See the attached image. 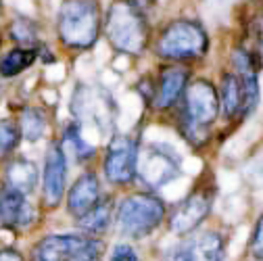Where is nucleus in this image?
Wrapping results in <instances>:
<instances>
[{"label":"nucleus","mask_w":263,"mask_h":261,"mask_svg":"<svg viewBox=\"0 0 263 261\" xmlns=\"http://www.w3.org/2000/svg\"><path fill=\"white\" fill-rule=\"evenodd\" d=\"M0 261H25V257L21 251L13 247H5V249H0Z\"/></svg>","instance_id":"a878e982"},{"label":"nucleus","mask_w":263,"mask_h":261,"mask_svg":"<svg viewBox=\"0 0 263 261\" xmlns=\"http://www.w3.org/2000/svg\"><path fill=\"white\" fill-rule=\"evenodd\" d=\"M40 57L38 48H13L9 50L3 59H0V76L3 78H15L21 71H25L29 65H34V61Z\"/></svg>","instance_id":"aec40b11"},{"label":"nucleus","mask_w":263,"mask_h":261,"mask_svg":"<svg viewBox=\"0 0 263 261\" xmlns=\"http://www.w3.org/2000/svg\"><path fill=\"white\" fill-rule=\"evenodd\" d=\"M48 127V119L44 115L42 109L38 107H25L21 111V117H19V132H21V138L29 140V142H36L44 136Z\"/></svg>","instance_id":"412c9836"},{"label":"nucleus","mask_w":263,"mask_h":261,"mask_svg":"<svg viewBox=\"0 0 263 261\" xmlns=\"http://www.w3.org/2000/svg\"><path fill=\"white\" fill-rule=\"evenodd\" d=\"M65 192H67V157L61 151L59 142H50L42 167V205L46 209H57L65 201Z\"/></svg>","instance_id":"f8f14e48"},{"label":"nucleus","mask_w":263,"mask_h":261,"mask_svg":"<svg viewBox=\"0 0 263 261\" xmlns=\"http://www.w3.org/2000/svg\"><path fill=\"white\" fill-rule=\"evenodd\" d=\"M71 113L82 132L94 129L96 134H109L115 123V103L101 86L80 84L71 96Z\"/></svg>","instance_id":"6e6552de"},{"label":"nucleus","mask_w":263,"mask_h":261,"mask_svg":"<svg viewBox=\"0 0 263 261\" xmlns=\"http://www.w3.org/2000/svg\"><path fill=\"white\" fill-rule=\"evenodd\" d=\"M219 115V96L209 80H194L184 92L180 132L194 146L203 148L211 136V125Z\"/></svg>","instance_id":"f257e3e1"},{"label":"nucleus","mask_w":263,"mask_h":261,"mask_svg":"<svg viewBox=\"0 0 263 261\" xmlns=\"http://www.w3.org/2000/svg\"><path fill=\"white\" fill-rule=\"evenodd\" d=\"M107 261H140V257H138L136 249L132 247L129 243H117L111 249Z\"/></svg>","instance_id":"393cba45"},{"label":"nucleus","mask_w":263,"mask_h":261,"mask_svg":"<svg viewBox=\"0 0 263 261\" xmlns=\"http://www.w3.org/2000/svg\"><path fill=\"white\" fill-rule=\"evenodd\" d=\"M167 219V205L155 192H134L123 197L115 209V228L123 238L144 240Z\"/></svg>","instance_id":"7ed1b4c3"},{"label":"nucleus","mask_w":263,"mask_h":261,"mask_svg":"<svg viewBox=\"0 0 263 261\" xmlns=\"http://www.w3.org/2000/svg\"><path fill=\"white\" fill-rule=\"evenodd\" d=\"M226 259V236L213 228H199L174 243L163 261H223Z\"/></svg>","instance_id":"9d476101"},{"label":"nucleus","mask_w":263,"mask_h":261,"mask_svg":"<svg viewBox=\"0 0 263 261\" xmlns=\"http://www.w3.org/2000/svg\"><path fill=\"white\" fill-rule=\"evenodd\" d=\"M146 3H155V0H146Z\"/></svg>","instance_id":"cd10ccee"},{"label":"nucleus","mask_w":263,"mask_h":261,"mask_svg":"<svg viewBox=\"0 0 263 261\" xmlns=\"http://www.w3.org/2000/svg\"><path fill=\"white\" fill-rule=\"evenodd\" d=\"M182 174V159L180 155L161 144H148L138 148V163H136V180H140L148 192H155L167 186Z\"/></svg>","instance_id":"1a4fd4ad"},{"label":"nucleus","mask_w":263,"mask_h":261,"mask_svg":"<svg viewBox=\"0 0 263 261\" xmlns=\"http://www.w3.org/2000/svg\"><path fill=\"white\" fill-rule=\"evenodd\" d=\"M21 142L19 125L11 119H0V157H9Z\"/></svg>","instance_id":"5701e85b"},{"label":"nucleus","mask_w":263,"mask_h":261,"mask_svg":"<svg viewBox=\"0 0 263 261\" xmlns=\"http://www.w3.org/2000/svg\"><path fill=\"white\" fill-rule=\"evenodd\" d=\"M40 219L36 205L23 194L0 184V230L15 234L31 230Z\"/></svg>","instance_id":"ddd939ff"},{"label":"nucleus","mask_w":263,"mask_h":261,"mask_svg":"<svg viewBox=\"0 0 263 261\" xmlns=\"http://www.w3.org/2000/svg\"><path fill=\"white\" fill-rule=\"evenodd\" d=\"M219 96V109L223 111L226 119H234L242 113V86L236 73H223L221 76V92Z\"/></svg>","instance_id":"a211bd4d"},{"label":"nucleus","mask_w":263,"mask_h":261,"mask_svg":"<svg viewBox=\"0 0 263 261\" xmlns=\"http://www.w3.org/2000/svg\"><path fill=\"white\" fill-rule=\"evenodd\" d=\"M0 11H3V3H0Z\"/></svg>","instance_id":"bb28decb"},{"label":"nucleus","mask_w":263,"mask_h":261,"mask_svg":"<svg viewBox=\"0 0 263 261\" xmlns=\"http://www.w3.org/2000/svg\"><path fill=\"white\" fill-rule=\"evenodd\" d=\"M65 201H67V213L73 219H82L86 213H90L98 203L103 201L101 180H98V176L92 170L84 172L73 182V186L69 188Z\"/></svg>","instance_id":"4468645a"},{"label":"nucleus","mask_w":263,"mask_h":261,"mask_svg":"<svg viewBox=\"0 0 263 261\" xmlns=\"http://www.w3.org/2000/svg\"><path fill=\"white\" fill-rule=\"evenodd\" d=\"M109 44L123 54H142L148 44V21L138 0H113L103 21Z\"/></svg>","instance_id":"f03ea898"},{"label":"nucleus","mask_w":263,"mask_h":261,"mask_svg":"<svg viewBox=\"0 0 263 261\" xmlns=\"http://www.w3.org/2000/svg\"><path fill=\"white\" fill-rule=\"evenodd\" d=\"M115 219V205L111 197H103V201L98 203L90 213H86L82 219H78V226L82 228V232L92 236V238H101Z\"/></svg>","instance_id":"f3484780"},{"label":"nucleus","mask_w":263,"mask_h":261,"mask_svg":"<svg viewBox=\"0 0 263 261\" xmlns=\"http://www.w3.org/2000/svg\"><path fill=\"white\" fill-rule=\"evenodd\" d=\"M103 238H92L84 232L46 234L34 243L29 251V261H103Z\"/></svg>","instance_id":"39448f33"},{"label":"nucleus","mask_w":263,"mask_h":261,"mask_svg":"<svg viewBox=\"0 0 263 261\" xmlns=\"http://www.w3.org/2000/svg\"><path fill=\"white\" fill-rule=\"evenodd\" d=\"M215 182L211 176H203L194 188L180 199L170 211H167V228L176 236H186L194 230H199L203 221L209 217L213 203H215Z\"/></svg>","instance_id":"0eeeda50"},{"label":"nucleus","mask_w":263,"mask_h":261,"mask_svg":"<svg viewBox=\"0 0 263 261\" xmlns=\"http://www.w3.org/2000/svg\"><path fill=\"white\" fill-rule=\"evenodd\" d=\"M11 36L21 44V48H38V27L27 17H19L13 21Z\"/></svg>","instance_id":"4be33fe9"},{"label":"nucleus","mask_w":263,"mask_h":261,"mask_svg":"<svg viewBox=\"0 0 263 261\" xmlns=\"http://www.w3.org/2000/svg\"><path fill=\"white\" fill-rule=\"evenodd\" d=\"M101 5L98 0H63L57 17L61 42L71 50H88L101 34Z\"/></svg>","instance_id":"20e7f679"},{"label":"nucleus","mask_w":263,"mask_h":261,"mask_svg":"<svg viewBox=\"0 0 263 261\" xmlns=\"http://www.w3.org/2000/svg\"><path fill=\"white\" fill-rule=\"evenodd\" d=\"M63 153H71L73 155V161L80 163V165H86L90 163L94 157H96V148L92 142L86 140L84 132L76 125V123H69L65 127V134H63V144H61Z\"/></svg>","instance_id":"6ab92c4d"},{"label":"nucleus","mask_w":263,"mask_h":261,"mask_svg":"<svg viewBox=\"0 0 263 261\" xmlns=\"http://www.w3.org/2000/svg\"><path fill=\"white\" fill-rule=\"evenodd\" d=\"M249 255L255 261H263V213L257 217L249 238Z\"/></svg>","instance_id":"b1692460"},{"label":"nucleus","mask_w":263,"mask_h":261,"mask_svg":"<svg viewBox=\"0 0 263 261\" xmlns=\"http://www.w3.org/2000/svg\"><path fill=\"white\" fill-rule=\"evenodd\" d=\"M188 69L180 65H170V67L161 69L159 84L153 92V107L159 111L172 109L188 88Z\"/></svg>","instance_id":"2eb2a0df"},{"label":"nucleus","mask_w":263,"mask_h":261,"mask_svg":"<svg viewBox=\"0 0 263 261\" xmlns=\"http://www.w3.org/2000/svg\"><path fill=\"white\" fill-rule=\"evenodd\" d=\"M209 50V36L196 21L176 19L165 29L155 44V52L165 61H194Z\"/></svg>","instance_id":"423d86ee"},{"label":"nucleus","mask_w":263,"mask_h":261,"mask_svg":"<svg viewBox=\"0 0 263 261\" xmlns=\"http://www.w3.org/2000/svg\"><path fill=\"white\" fill-rule=\"evenodd\" d=\"M138 140L132 136H113L105 159L103 174L113 186H127L136 180V163H138Z\"/></svg>","instance_id":"9b49d317"},{"label":"nucleus","mask_w":263,"mask_h":261,"mask_svg":"<svg viewBox=\"0 0 263 261\" xmlns=\"http://www.w3.org/2000/svg\"><path fill=\"white\" fill-rule=\"evenodd\" d=\"M38 178H40V174H38V167H36L34 161H29L25 157H13L5 165L3 186L27 197V194H31L36 190Z\"/></svg>","instance_id":"dca6fc26"}]
</instances>
